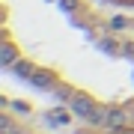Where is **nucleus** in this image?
<instances>
[{
  "label": "nucleus",
  "instance_id": "obj_1",
  "mask_svg": "<svg viewBox=\"0 0 134 134\" xmlns=\"http://www.w3.org/2000/svg\"><path fill=\"white\" fill-rule=\"evenodd\" d=\"M69 101H72V107H75L81 116H86L90 122H101V113H98V107L92 104V101L86 98V96H72Z\"/></svg>",
  "mask_w": 134,
  "mask_h": 134
},
{
  "label": "nucleus",
  "instance_id": "obj_2",
  "mask_svg": "<svg viewBox=\"0 0 134 134\" xmlns=\"http://www.w3.org/2000/svg\"><path fill=\"white\" fill-rule=\"evenodd\" d=\"M33 83H36V86H54V75L36 69V72H33Z\"/></svg>",
  "mask_w": 134,
  "mask_h": 134
},
{
  "label": "nucleus",
  "instance_id": "obj_3",
  "mask_svg": "<svg viewBox=\"0 0 134 134\" xmlns=\"http://www.w3.org/2000/svg\"><path fill=\"white\" fill-rule=\"evenodd\" d=\"M0 63H3V66H12V63H15V45H12V42H3V54H0Z\"/></svg>",
  "mask_w": 134,
  "mask_h": 134
},
{
  "label": "nucleus",
  "instance_id": "obj_4",
  "mask_svg": "<svg viewBox=\"0 0 134 134\" xmlns=\"http://www.w3.org/2000/svg\"><path fill=\"white\" fill-rule=\"evenodd\" d=\"M15 72H18L21 77H33V72H36V69L30 66V63H15Z\"/></svg>",
  "mask_w": 134,
  "mask_h": 134
},
{
  "label": "nucleus",
  "instance_id": "obj_5",
  "mask_svg": "<svg viewBox=\"0 0 134 134\" xmlns=\"http://www.w3.org/2000/svg\"><path fill=\"white\" fill-rule=\"evenodd\" d=\"M125 116L119 113V110H110V116H107V122H110V128H116V125H122Z\"/></svg>",
  "mask_w": 134,
  "mask_h": 134
}]
</instances>
